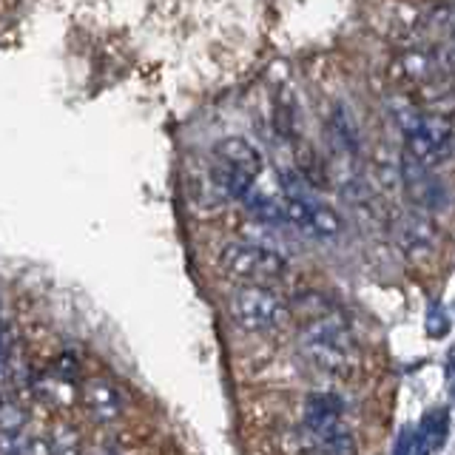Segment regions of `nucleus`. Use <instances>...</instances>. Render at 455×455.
<instances>
[{"label": "nucleus", "instance_id": "nucleus-1", "mask_svg": "<svg viewBox=\"0 0 455 455\" xmlns=\"http://www.w3.org/2000/svg\"><path fill=\"white\" fill-rule=\"evenodd\" d=\"M293 310L299 313V336H302V350L310 364L331 376H355L359 345L345 316L316 293L299 296Z\"/></svg>", "mask_w": 455, "mask_h": 455}, {"label": "nucleus", "instance_id": "nucleus-10", "mask_svg": "<svg viewBox=\"0 0 455 455\" xmlns=\"http://www.w3.org/2000/svg\"><path fill=\"white\" fill-rule=\"evenodd\" d=\"M341 398L333 393H313L305 402V427L310 435H319L331 427L341 424Z\"/></svg>", "mask_w": 455, "mask_h": 455}, {"label": "nucleus", "instance_id": "nucleus-12", "mask_svg": "<svg viewBox=\"0 0 455 455\" xmlns=\"http://www.w3.org/2000/svg\"><path fill=\"white\" fill-rule=\"evenodd\" d=\"M310 441H313V447H316L319 455H355V438L347 430L345 421L331 427V430L319 433V435H310Z\"/></svg>", "mask_w": 455, "mask_h": 455}, {"label": "nucleus", "instance_id": "nucleus-7", "mask_svg": "<svg viewBox=\"0 0 455 455\" xmlns=\"http://www.w3.org/2000/svg\"><path fill=\"white\" fill-rule=\"evenodd\" d=\"M404 185H407V196L424 211H441L447 205L444 182L433 174V168L412 160L410 154H404Z\"/></svg>", "mask_w": 455, "mask_h": 455}, {"label": "nucleus", "instance_id": "nucleus-9", "mask_svg": "<svg viewBox=\"0 0 455 455\" xmlns=\"http://www.w3.org/2000/svg\"><path fill=\"white\" fill-rule=\"evenodd\" d=\"M80 402L89 412V419L94 424H114L120 416H123V398H120V390L114 387L108 379H89L80 387Z\"/></svg>", "mask_w": 455, "mask_h": 455}, {"label": "nucleus", "instance_id": "nucleus-2", "mask_svg": "<svg viewBox=\"0 0 455 455\" xmlns=\"http://www.w3.org/2000/svg\"><path fill=\"white\" fill-rule=\"evenodd\" d=\"M262 174V154L242 137L220 140L211 151L208 177L222 199H245Z\"/></svg>", "mask_w": 455, "mask_h": 455}, {"label": "nucleus", "instance_id": "nucleus-4", "mask_svg": "<svg viewBox=\"0 0 455 455\" xmlns=\"http://www.w3.org/2000/svg\"><path fill=\"white\" fill-rule=\"evenodd\" d=\"M402 123L407 154L412 160H419L427 168L444 165L455 156V128L435 114H421V111H404L398 114Z\"/></svg>", "mask_w": 455, "mask_h": 455}, {"label": "nucleus", "instance_id": "nucleus-5", "mask_svg": "<svg viewBox=\"0 0 455 455\" xmlns=\"http://www.w3.org/2000/svg\"><path fill=\"white\" fill-rule=\"evenodd\" d=\"M220 265L228 276H234L245 284H267L274 279H282L288 265L276 253L251 242H228L220 251Z\"/></svg>", "mask_w": 455, "mask_h": 455}, {"label": "nucleus", "instance_id": "nucleus-3", "mask_svg": "<svg viewBox=\"0 0 455 455\" xmlns=\"http://www.w3.org/2000/svg\"><path fill=\"white\" fill-rule=\"evenodd\" d=\"M228 313L245 333H276L291 324V307L265 284H239L228 299Z\"/></svg>", "mask_w": 455, "mask_h": 455}, {"label": "nucleus", "instance_id": "nucleus-11", "mask_svg": "<svg viewBox=\"0 0 455 455\" xmlns=\"http://www.w3.org/2000/svg\"><path fill=\"white\" fill-rule=\"evenodd\" d=\"M26 381V362H23V341L14 331V324L6 322V331H4V384H6V393H12L14 384H23Z\"/></svg>", "mask_w": 455, "mask_h": 455}, {"label": "nucleus", "instance_id": "nucleus-14", "mask_svg": "<svg viewBox=\"0 0 455 455\" xmlns=\"http://www.w3.org/2000/svg\"><path fill=\"white\" fill-rule=\"evenodd\" d=\"M49 441H52V455H83L80 435L75 427H68V424L54 427Z\"/></svg>", "mask_w": 455, "mask_h": 455}, {"label": "nucleus", "instance_id": "nucleus-15", "mask_svg": "<svg viewBox=\"0 0 455 455\" xmlns=\"http://www.w3.org/2000/svg\"><path fill=\"white\" fill-rule=\"evenodd\" d=\"M427 333H430L433 339H444L450 333V319L444 307H441L438 302L430 305V313H427Z\"/></svg>", "mask_w": 455, "mask_h": 455}, {"label": "nucleus", "instance_id": "nucleus-8", "mask_svg": "<svg viewBox=\"0 0 455 455\" xmlns=\"http://www.w3.org/2000/svg\"><path fill=\"white\" fill-rule=\"evenodd\" d=\"M395 242L410 259H427L435 251V225L419 211H407L395 222Z\"/></svg>", "mask_w": 455, "mask_h": 455}, {"label": "nucleus", "instance_id": "nucleus-16", "mask_svg": "<svg viewBox=\"0 0 455 455\" xmlns=\"http://www.w3.org/2000/svg\"><path fill=\"white\" fill-rule=\"evenodd\" d=\"M416 447H419V430L404 427L393 444V455H416Z\"/></svg>", "mask_w": 455, "mask_h": 455}, {"label": "nucleus", "instance_id": "nucleus-6", "mask_svg": "<svg viewBox=\"0 0 455 455\" xmlns=\"http://www.w3.org/2000/svg\"><path fill=\"white\" fill-rule=\"evenodd\" d=\"M282 196H284V217H288V225L316 239H333L341 234V220L331 205L316 203L310 194L293 188L291 182L284 185Z\"/></svg>", "mask_w": 455, "mask_h": 455}, {"label": "nucleus", "instance_id": "nucleus-13", "mask_svg": "<svg viewBox=\"0 0 455 455\" xmlns=\"http://www.w3.org/2000/svg\"><path fill=\"white\" fill-rule=\"evenodd\" d=\"M450 435V412L444 407H435L430 412H424V419L419 424V438L424 441L433 452L447 444Z\"/></svg>", "mask_w": 455, "mask_h": 455}]
</instances>
